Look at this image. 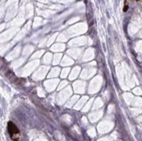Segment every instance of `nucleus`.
I'll return each mask as SVG.
<instances>
[{"label":"nucleus","instance_id":"f03ea898","mask_svg":"<svg viewBox=\"0 0 142 141\" xmlns=\"http://www.w3.org/2000/svg\"><path fill=\"white\" fill-rule=\"evenodd\" d=\"M128 5H126V4H125V6H124V12H126V11L128 10Z\"/></svg>","mask_w":142,"mask_h":141},{"label":"nucleus","instance_id":"f257e3e1","mask_svg":"<svg viewBox=\"0 0 142 141\" xmlns=\"http://www.w3.org/2000/svg\"><path fill=\"white\" fill-rule=\"evenodd\" d=\"M8 131L9 133V135L12 138L13 141H18L20 137H19V129L16 127V125L12 122H9L8 123Z\"/></svg>","mask_w":142,"mask_h":141},{"label":"nucleus","instance_id":"7ed1b4c3","mask_svg":"<svg viewBox=\"0 0 142 141\" xmlns=\"http://www.w3.org/2000/svg\"><path fill=\"white\" fill-rule=\"evenodd\" d=\"M135 1H140V0H135Z\"/></svg>","mask_w":142,"mask_h":141}]
</instances>
